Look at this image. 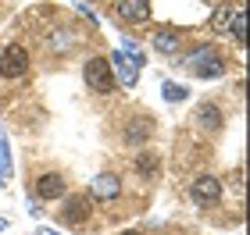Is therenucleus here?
Instances as JSON below:
<instances>
[{
    "instance_id": "1",
    "label": "nucleus",
    "mask_w": 250,
    "mask_h": 235,
    "mask_svg": "<svg viewBox=\"0 0 250 235\" xmlns=\"http://www.w3.org/2000/svg\"><path fill=\"white\" fill-rule=\"evenodd\" d=\"M183 68L189 75H197V78H222L225 75V61L218 57V50H214L211 43H200L189 57H183Z\"/></svg>"
},
{
    "instance_id": "2",
    "label": "nucleus",
    "mask_w": 250,
    "mask_h": 235,
    "mask_svg": "<svg viewBox=\"0 0 250 235\" xmlns=\"http://www.w3.org/2000/svg\"><path fill=\"white\" fill-rule=\"evenodd\" d=\"M83 78H86V86L93 89V93H111V89H115V75H111V68H107V61H104V57L86 61Z\"/></svg>"
},
{
    "instance_id": "3",
    "label": "nucleus",
    "mask_w": 250,
    "mask_h": 235,
    "mask_svg": "<svg viewBox=\"0 0 250 235\" xmlns=\"http://www.w3.org/2000/svg\"><path fill=\"white\" fill-rule=\"evenodd\" d=\"M29 72V50L21 47V43H11L4 50V57H0V75L4 78H18Z\"/></svg>"
},
{
    "instance_id": "4",
    "label": "nucleus",
    "mask_w": 250,
    "mask_h": 235,
    "mask_svg": "<svg viewBox=\"0 0 250 235\" xmlns=\"http://www.w3.org/2000/svg\"><path fill=\"white\" fill-rule=\"evenodd\" d=\"M189 196L197 199L200 207H214V203L222 199V182H218L214 175H200L197 182L189 185Z\"/></svg>"
},
{
    "instance_id": "5",
    "label": "nucleus",
    "mask_w": 250,
    "mask_h": 235,
    "mask_svg": "<svg viewBox=\"0 0 250 235\" xmlns=\"http://www.w3.org/2000/svg\"><path fill=\"white\" fill-rule=\"evenodd\" d=\"M107 68H111V75H115V82H118V86H125V89H132L136 82H140V68H136V64H132L129 57H125L122 50L111 54Z\"/></svg>"
},
{
    "instance_id": "6",
    "label": "nucleus",
    "mask_w": 250,
    "mask_h": 235,
    "mask_svg": "<svg viewBox=\"0 0 250 235\" xmlns=\"http://www.w3.org/2000/svg\"><path fill=\"white\" fill-rule=\"evenodd\" d=\"M89 210H93V203H89L86 196H68L64 199V210H61V221H64V225H72V228H79L83 221H89Z\"/></svg>"
},
{
    "instance_id": "7",
    "label": "nucleus",
    "mask_w": 250,
    "mask_h": 235,
    "mask_svg": "<svg viewBox=\"0 0 250 235\" xmlns=\"http://www.w3.org/2000/svg\"><path fill=\"white\" fill-rule=\"evenodd\" d=\"M118 193H122L118 175H97L93 182H89V196L93 199H118Z\"/></svg>"
},
{
    "instance_id": "8",
    "label": "nucleus",
    "mask_w": 250,
    "mask_h": 235,
    "mask_svg": "<svg viewBox=\"0 0 250 235\" xmlns=\"http://www.w3.org/2000/svg\"><path fill=\"white\" fill-rule=\"evenodd\" d=\"M193 125H200L204 132H218L225 125V118H222V110L214 104H200L197 110H193Z\"/></svg>"
},
{
    "instance_id": "9",
    "label": "nucleus",
    "mask_w": 250,
    "mask_h": 235,
    "mask_svg": "<svg viewBox=\"0 0 250 235\" xmlns=\"http://www.w3.org/2000/svg\"><path fill=\"white\" fill-rule=\"evenodd\" d=\"M68 193V185H64V178L61 175H40V182H36V196L40 199H61Z\"/></svg>"
},
{
    "instance_id": "10",
    "label": "nucleus",
    "mask_w": 250,
    "mask_h": 235,
    "mask_svg": "<svg viewBox=\"0 0 250 235\" xmlns=\"http://www.w3.org/2000/svg\"><path fill=\"white\" fill-rule=\"evenodd\" d=\"M115 11L125 21H146L150 18V4H146V0H118Z\"/></svg>"
},
{
    "instance_id": "11",
    "label": "nucleus",
    "mask_w": 250,
    "mask_h": 235,
    "mask_svg": "<svg viewBox=\"0 0 250 235\" xmlns=\"http://www.w3.org/2000/svg\"><path fill=\"white\" fill-rule=\"evenodd\" d=\"M179 47H183V39H179L175 29H157L154 32V50L157 54H179Z\"/></svg>"
},
{
    "instance_id": "12",
    "label": "nucleus",
    "mask_w": 250,
    "mask_h": 235,
    "mask_svg": "<svg viewBox=\"0 0 250 235\" xmlns=\"http://www.w3.org/2000/svg\"><path fill=\"white\" fill-rule=\"evenodd\" d=\"M229 36L236 43H247V11L243 7H236L232 11V21H229Z\"/></svg>"
},
{
    "instance_id": "13",
    "label": "nucleus",
    "mask_w": 250,
    "mask_h": 235,
    "mask_svg": "<svg viewBox=\"0 0 250 235\" xmlns=\"http://www.w3.org/2000/svg\"><path fill=\"white\" fill-rule=\"evenodd\" d=\"M150 139V121H129V128H125V143H146Z\"/></svg>"
},
{
    "instance_id": "14",
    "label": "nucleus",
    "mask_w": 250,
    "mask_h": 235,
    "mask_svg": "<svg viewBox=\"0 0 250 235\" xmlns=\"http://www.w3.org/2000/svg\"><path fill=\"white\" fill-rule=\"evenodd\" d=\"M11 146H7V136L0 132V185H7L11 182Z\"/></svg>"
},
{
    "instance_id": "15",
    "label": "nucleus",
    "mask_w": 250,
    "mask_h": 235,
    "mask_svg": "<svg viewBox=\"0 0 250 235\" xmlns=\"http://www.w3.org/2000/svg\"><path fill=\"white\" fill-rule=\"evenodd\" d=\"M161 96L168 100V104H183V100L189 96V89H186V86H179V82H168V78H165V82H161Z\"/></svg>"
},
{
    "instance_id": "16",
    "label": "nucleus",
    "mask_w": 250,
    "mask_h": 235,
    "mask_svg": "<svg viewBox=\"0 0 250 235\" xmlns=\"http://www.w3.org/2000/svg\"><path fill=\"white\" fill-rule=\"evenodd\" d=\"M136 171H140L143 178H154L157 175V153H140L136 157Z\"/></svg>"
},
{
    "instance_id": "17",
    "label": "nucleus",
    "mask_w": 250,
    "mask_h": 235,
    "mask_svg": "<svg viewBox=\"0 0 250 235\" xmlns=\"http://www.w3.org/2000/svg\"><path fill=\"white\" fill-rule=\"evenodd\" d=\"M232 11H236V7H229V4H225V7H214V15H211V29H214V32L229 29V21H232Z\"/></svg>"
},
{
    "instance_id": "18",
    "label": "nucleus",
    "mask_w": 250,
    "mask_h": 235,
    "mask_svg": "<svg viewBox=\"0 0 250 235\" xmlns=\"http://www.w3.org/2000/svg\"><path fill=\"white\" fill-rule=\"evenodd\" d=\"M47 47L50 50H68L72 47V36H68V32H54V36L47 39Z\"/></svg>"
},
{
    "instance_id": "19",
    "label": "nucleus",
    "mask_w": 250,
    "mask_h": 235,
    "mask_svg": "<svg viewBox=\"0 0 250 235\" xmlns=\"http://www.w3.org/2000/svg\"><path fill=\"white\" fill-rule=\"evenodd\" d=\"M79 11H83V15H86L89 21H97V11H93V7H89V4H79Z\"/></svg>"
},
{
    "instance_id": "20",
    "label": "nucleus",
    "mask_w": 250,
    "mask_h": 235,
    "mask_svg": "<svg viewBox=\"0 0 250 235\" xmlns=\"http://www.w3.org/2000/svg\"><path fill=\"white\" fill-rule=\"evenodd\" d=\"M36 235H61V232H54V228H40Z\"/></svg>"
},
{
    "instance_id": "21",
    "label": "nucleus",
    "mask_w": 250,
    "mask_h": 235,
    "mask_svg": "<svg viewBox=\"0 0 250 235\" xmlns=\"http://www.w3.org/2000/svg\"><path fill=\"white\" fill-rule=\"evenodd\" d=\"M122 235H143V232H122Z\"/></svg>"
}]
</instances>
